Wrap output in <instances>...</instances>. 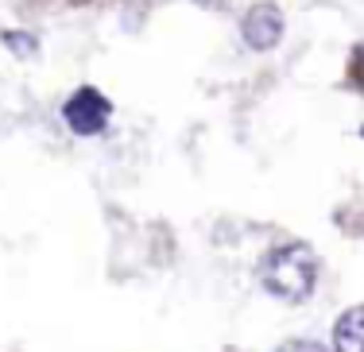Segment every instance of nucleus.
Returning <instances> with one entry per match:
<instances>
[{"mask_svg":"<svg viewBox=\"0 0 364 352\" xmlns=\"http://www.w3.org/2000/svg\"><path fill=\"white\" fill-rule=\"evenodd\" d=\"M314 279H318V260L306 244H283L275 252L264 255L259 263V282L272 298L283 302H306L314 295Z\"/></svg>","mask_w":364,"mask_h":352,"instance_id":"1","label":"nucleus"},{"mask_svg":"<svg viewBox=\"0 0 364 352\" xmlns=\"http://www.w3.org/2000/svg\"><path fill=\"white\" fill-rule=\"evenodd\" d=\"M109 113H112V105L101 97L97 89H77L74 97H70V105L63 109L66 124H70L77 136H97V132H105Z\"/></svg>","mask_w":364,"mask_h":352,"instance_id":"2","label":"nucleus"},{"mask_svg":"<svg viewBox=\"0 0 364 352\" xmlns=\"http://www.w3.org/2000/svg\"><path fill=\"white\" fill-rule=\"evenodd\" d=\"M240 35L252 50H272L283 39V12L275 4H256L240 23Z\"/></svg>","mask_w":364,"mask_h":352,"instance_id":"3","label":"nucleus"},{"mask_svg":"<svg viewBox=\"0 0 364 352\" xmlns=\"http://www.w3.org/2000/svg\"><path fill=\"white\" fill-rule=\"evenodd\" d=\"M333 352H364V306H353L333 325Z\"/></svg>","mask_w":364,"mask_h":352,"instance_id":"4","label":"nucleus"},{"mask_svg":"<svg viewBox=\"0 0 364 352\" xmlns=\"http://www.w3.org/2000/svg\"><path fill=\"white\" fill-rule=\"evenodd\" d=\"M4 43H8V47H12L20 58H23V55L31 58V55L39 50V47H36V35H23V31H4Z\"/></svg>","mask_w":364,"mask_h":352,"instance_id":"5","label":"nucleus"},{"mask_svg":"<svg viewBox=\"0 0 364 352\" xmlns=\"http://www.w3.org/2000/svg\"><path fill=\"white\" fill-rule=\"evenodd\" d=\"M279 352H326V348L314 345V341H291V345H283Z\"/></svg>","mask_w":364,"mask_h":352,"instance_id":"6","label":"nucleus"},{"mask_svg":"<svg viewBox=\"0 0 364 352\" xmlns=\"http://www.w3.org/2000/svg\"><path fill=\"white\" fill-rule=\"evenodd\" d=\"M198 4H202V8H225L229 0H198Z\"/></svg>","mask_w":364,"mask_h":352,"instance_id":"7","label":"nucleus"}]
</instances>
